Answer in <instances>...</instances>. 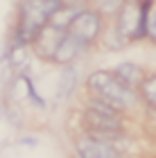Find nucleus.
Returning a JSON list of instances; mask_svg holds the SVG:
<instances>
[{"mask_svg": "<svg viewBox=\"0 0 156 158\" xmlns=\"http://www.w3.org/2000/svg\"><path fill=\"white\" fill-rule=\"evenodd\" d=\"M63 7V0H20L16 41L27 45L36 39V34L54 18V14Z\"/></svg>", "mask_w": 156, "mask_h": 158, "instance_id": "f257e3e1", "label": "nucleus"}, {"mask_svg": "<svg viewBox=\"0 0 156 158\" xmlns=\"http://www.w3.org/2000/svg\"><path fill=\"white\" fill-rule=\"evenodd\" d=\"M88 90L93 93L95 97L104 99L113 106H118L120 111L133 109L138 104V93L136 88H131L129 84H124L116 73H109V70H95V73L88 75Z\"/></svg>", "mask_w": 156, "mask_h": 158, "instance_id": "f03ea898", "label": "nucleus"}, {"mask_svg": "<svg viewBox=\"0 0 156 158\" xmlns=\"http://www.w3.org/2000/svg\"><path fill=\"white\" fill-rule=\"evenodd\" d=\"M150 7L138 0H124L122 9L116 16V30L124 41H140L147 39V16Z\"/></svg>", "mask_w": 156, "mask_h": 158, "instance_id": "7ed1b4c3", "label": "nucleus"}, {"mask_svg": "<svg viewBox=\"0 0 156 158\" xmlns=\"http://www.w3.org/2000/svg\"><path fill=\"white\" fill-rule=\"evenodd\" d=\"M68 32L79 41H84L86 45H93V43L100 41L102 32H104V16L100 11H95L93 7L79 9L75 14L73 23L68 25Z\"/></svg>", "mask_w": 156, "mask_h": 158, "instance_id": "20e7f679", "label": "nucleus"}, {"mask_svg": "<svg viewBox=\"0 0 156 158\" xmlns=\"http://www.w3.org/2000/svg\"><path fill=\"white\" fill-rule=\"evenodd\" d=\"M75 149L79 158H120L118 149L104 138H95V135H79L75 140Z\"/></svg>", "mask_w": 156, "mask_h": 158, "instance_id": "39448f33", "label": "nucleus"}, {"mask_svg": "<svg viewBox=\"0 0 156 158\" xmlns=\"http://www.w3.org/2000/svg\"><path fill=\"white\" fill-rule=\"evenodd\" d=\"M63 34H66V30H61V27H54L52 23H48L43 30L36 34V39L32 41L34 52H36L41 59L52 61V56H54V52H57V48H59Z\"/></svg>", "mask_w": 156, "mask_h": 158, "instance_id": "423d86ee", "label": "nucleus"}, {"mask_svg": "<svg viewBox=\"0 0 156 158\" xmlns=\"http://www.w3.org/2000/svg\"><path fill=\"white\" fill-rule=\"evenodd\" d=\"M84 48H86V43L79 41L77 36H73L70 32H66L61 43H59V48H57V52H54V56H52V63H57V66H68V63H73L77 56L84 52Z\"/></svg>", "mask_w": 156, "mask_h": 158, "instance_id": "0eeeda50", "label": "nucleus"}, {"mask_svg": "<svg viewBox=\"0 0 156 158\" xmlns=\"http://www.w3.org/2000/svg\"><path fill=\"white\" fill-rule=\"evenodd\" d=\"M113 73L122 79L124 84H129L131 88H138L140 81L145 79V70L140 68V66H136V63H120Z\"/></svg>", "mask_w": 156, "mask_h": 158, "instance_id": "6e6552de", "label": "nucleus"}, {"mask_svg": "<svg viewBox=\"0 0 156 158\" xmlns=\"http://www.w3.org/2000/svg\"><path fill=\"white\" fill-rule=\"evenodd\" d=\"M140 97L147 106L156 109V75H145V79L140 81Z\"/></svg>", "mask_w": 156, "mask_h": 158, "instance_id": "1a4fd4ad", "label": "nucleus"}, {"mask_svg": "<svg viewBox=\"0 0 156 158\" xmlns=\"http://www.w3.org/2000/svg\"><path fill=\"white\" fill-rule=\"evenodd\" d=\"M88 5L95 11H100L102 16H118V11L122 9L124 0H88Z\"/></svg>", "mask_w": 156, "mask_h": 158, "instance_id": "9d476101", "label": "nucleus"}, {"mask_svg": "<svg viewBox=\"0 0 156 158\" xmlns=\"http://www.w3.org/2000/svg\"><path fill=\"white\" fill-rule=\"evenodd\" d=\"M75 68H70V66H66V70H63V77H61V95L66 97L68 93H70V88H75Z\"/></svg>", "mask_w": 156, "mask_h": 158, "instance_id": "9b49d317", "label": "nucleus"}, {"mask_svg": "<svg viewBox=\"0 0 156 158\" xmlns=\"http://www.w3.org/2000/svg\"><path fill=\"white\" fill-rule=\"evenodd\" d=\"M147 39L156 45V5L150 7V16H147Z\"/></svg>", "mask_w": 156, "mask_h": 158, "instance_id": "f8f14e48", "label": "nucleus"}, {"mask_svg": "<svg viewBox=\"0 0 156 158\" xmlns=\"http://www.w3.org/2000/svg\"><path fill=\"white\" fill-rule=\"evenodd\" d=\"M138 2H143V5H154L156 0H138Z\"/></svg>", "mask_w": 156, "mask_h": 158, "instance_id": "ddd939ff", "label": "nucleus"}]
</instances>
